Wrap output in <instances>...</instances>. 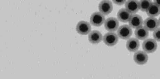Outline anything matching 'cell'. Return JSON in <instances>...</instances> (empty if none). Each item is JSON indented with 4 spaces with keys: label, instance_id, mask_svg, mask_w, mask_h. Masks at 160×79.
Instances as JSON below:
<instances>
[{
    "label": "cell",
    "instance_id": "obj_15",
    "mask_svg": "<svg viewBox=\"0 0 160 79\" xmlns=\"http://www.w3.org/2000/svg\"><path fill=\"white\" fill-rule=\"evenodd\" d=\"M135 36L138 40H145L148 37V30H147L144 27H140L137 29L135 30Z\"/></svg>",
    "mask_w": 160,
    "mask_h": 79
},
{
    "label": "cell",
    "instance_id": "obj_11",
    "mask_svg": "<svg viewBox=\"0 0 160 79\" xmlns=\"http://www.w3.org/2000/svg\"><path fill=\"white\" fill-rule=\"evenodd\" d=\"M125 7L128 12L135 15L140 9L139 1L136 0L127 1L125 4Z\"/></svg>",
    "mask_w": 160,
    "mask_h": 79
},
{
    "label": "cell",
    "instance_id": "obj_10",
    "mask_svg": "<svg viewBox=\"0 0 160 79\" xmlns=\"http://www.w3.org/2000/svg\"><path fill=\"white\" fill-rule=\"evenodd\" d=\"M143 22L144 21L141 16L139 15L135 14L132 15L131 18L128 22V24H129V26L132 29H137L138 28L142 27Z\"/></svg>",
    "mask_w": 160,
    "mask_h": 79
},
{
    "label": "cell",
    "instance_id": "obj_7",
    "mask_svg": "<svg viewBox=\"0 0 160 79\" xmlns=\"http://www.w3.org/2000/svg\"><path fill=\"white\" fill-rule=\"evenodd\" d=\"M144 27L146 28L147 30L151 32H154L158 28L159 26V22L158 20L156 18H152L149 17L146 19L143 22Z\"/></svg>",
    "mask_w": 160,
    "mask_h": 79
},
{
    "label": "cell",
    "instance_id": "obj_12",
    "mask_svg": "<svg viewBox=\"0 0 160 79\" xmlns=\"http://www.w3.org/2000/svg\"><path fill=\"white\" fill-rule=\"evenodd\" d=\"M88 38L90 43L93 44H98L103 40V36L98 30H93L90 33Z\"/></svg>",
    "mask_w": 160,
    "mask_h": 79
},
{
    "label": "cell",
    "instance_id": "obj_8",
    "mask_svg": "<svg viewBox=\"0 0 160 79\" xmlns=\"http://www.w3.org/2000/svg\"><path fill=\"white\" fill-rule=\"evenodd\" d=\"M99 11L103 15H108L113 11V4L110 1H102L99 5Z\"/></svg>",
    "mask_w": 160,
    "mask_h": 79
},
{
    "label": "cell",
    "instance_id": "obj_1",
    "mask_svg": "<svg viewBox=\"0 0 160 79\" xmlns=\"http://www.w3.org/2000/svg\"><path fill=\"white\" fill-rule=\"evenodd\" d=\"M106 19L104 15L99 12H96L90 16V22L92 25L96 27H100L105 23Z\"/></svg>",
    "mask_w": 160,
    "mask_h": 79
},
{
    "label": "cell",
    "instance_id": "obj_18",
    "mask_svg": "<svg viewBox=\"0 0 160 79\" xmlns=\"http://www.w3.org/2000/svg\"><path fill=\"white\" fill-rule=\"evenodd\" d=\"M152 36L155 41L160 42V28H158L155 30Z\"/></svg>",
    "mask_w": 160,
    "mask_h": 79
},
{
    "label": "cell",
    "instance_id": "obj_5",
    "mask_svg": "<svg viewBox=\"0 0 160 79\" xmlns=\"http://www.w3.org/2000/svg\"><path fill=\"white\" fill-rule=\"evenodd\" d=\"M103 41L108 46H114L118 42V37L115 33H107L103 37Z\"/></svg>",
    "mask_w": 160,
    "mask_h": 79
},
{
    "label": "cell",
    "instance_id": "obj_19",
    "mask_svg": "<svg viewBox=\"0 0 160 79\" xmlns=\"http://www.w3.org/2000/svg\"><path fill=\"white\" fill-rule=\"evenodd\" d=\"M113 2L118 5H122L124 4H126V1H113Z\"/></svg>",
    "mask_w": 160,
    "mask_h": 79
},
{
    "label": "cell",
    "instance_id": "obj_17",
    "mask_svg": "<svg viewBox=\"0 0 160 79\" xmlns=\"http://www.w3.org/2000/svg\"><path fill=\"white\" fill-rule=\"evenodd\" d=\"M152 4V1L150 0H142L139 1V5H140V9L142 12H147V10L150 8L151 5Z\"/></svg>",
    "mask_w": 160,
    "mask_h": 79
},
{
    "label": "cell",
    "instance_id": "obj_14",
    "mask_svg": "<svg viewBox=\"0 0 160 79\" xmlns=\"http://www.w3.org/2000/svg\"><path fill=\"white\" fill-rule=\"evenodd\" d=\"M140 47V42L137 38H131L127 40L126 48L130 52H136Z\"/></svg>",
    "mask_w": 160,
    "mask_h": 79
},
{
    "label": "cell",
    "instance_id": "obj_4",
    "mask_svg": "<svg viewBox=\"0 0 160 79\" xmlns=\"http://www.w3.org/2000/svg\"><path fill=\"white\" fill-rule=\"evenodd\" d=\"M76 30L80 35H88L90 34L92 30L91 25L89 22L82 20L78 23Z\"/></svg>",
    "mask_w": 160,
    "mask_h": 79
},
{
    "label": "cell",
    "instance_id": "obj_20",
    "mask_svg": "<svg viewBox=\"0 0 160 79\" xmlns=\"http://www.w3.org/2000/svg\"><path fill=\"white\" fill-rule=\"evenodd\" d=\"M154 3L157 5V6H158L160 8V1H159V0H156L155 1H155H154Z\"/></svg>",
    "mask_w": 160,
    "mask_h": 79
},
{
    "label": "cell",
    "instance_id": "obj_6",
    "mask_svg": "<svg viewBox=\"0 0 160 79\" xmlns=\"http://www.w3.org/2000/svg\"><path fill=\"white\" fill-rule=\"evenodd\" d=\"M119 27V22L118 19L115 18H109L107 19L104 23V28L110 32H114L118 30Z\"/></svg>",
    "mask_w": 160,
    "mask_h": 79
},
{
    "label": "cell",
    "instance_id": "obj_9",
    "mask_svg": "<svg viewBox=\"0 0 160 79\" xmlns=\"http://www.w3.org/2000/svg\"><path fill=\"white\" fill-rule=\"evenodd\" d=\"M148 60V56L145 51H136L134 55V60L138 65H144Z\"/></svg>",
    "mask_w": 160,
    "mask_h": 79
},
{
    "label": "cell",
    "instance_id": "obj_13",
    "mask_svg": "<svg viewBox=\"0 0 160 79\" xmlns=\"http://www.w3.org/2000/svg\"><path fill=\"white\" fill-rule=\"evenodd\" d=\"M132 16V14L126 8L120 9L118 12V20L122 23H127L129 22Z\"/></svg>",
    "mask_w": 160,
    "mask_h": 79
},
{
    "label": "cell",
    "instance_id": "obj_3",
    "mask_svg": "<svg viewBox=\"0 0 160 79\" xmlns=\"http://www.w3.org/2000/svg\"><path fill=\"white\" fill-rule=\"evenodd\" d=\"M132 33V29L129 25L124 24L121 26L117 30L118 37L122 40H128L131 37Z\"/></svg>",
    "mask_w": 160,
    "mask_h": 79
},
{
    "label": "cell",
    "instance_id": "obj_21",
    "mask_svg": "<svg viewBox=\"0 0 160 79\" xmlns=\"http://www.w3.org/2000/svg\"><path fill=\"white\" fill-rule=\"evenodd\" d=\"M158 22H159V26H160V17L159 19H158Z\"/></svg>",
    "mask_w": 160,
    "mask_h": 79
},
{
    "label": "cell",
    "instance_id": "obj_16",
    "mask_svg": "<svg viewBox=\"0 0 160 79\" xmlns=\"http://www.w3.org/2000/svg\"><path fill=\"white\" fill-rule=\"evenodd\" d=\"M147 14L150 17L155 18L160 14V8L154 2H152L150 8L147 10Z\"/></svg>",
    "mask_w": 160,
    "mask_h": 79
},
{
    "label": "cell",
    "instance_id": "obj_2",
    "mask_svg": "<svg viewBox=\"0 0 160 79\" xmlns=\"http://www.w3.org/2000/svg\"><path fill=\"white\" fill-rule=\"evenodd\" d=\"M143 50L148 54L154 52L157 49V43L154 39H146L142 44Z\"/></svg>",
    "mask_w": 160,
    "mask_h": 79
}]
</instances>
